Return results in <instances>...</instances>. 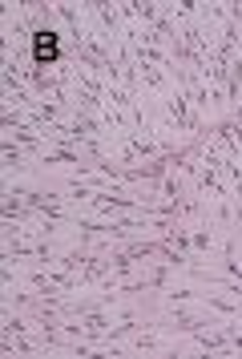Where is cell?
Masks as SVG:
<instances>
[{"mask_svg":"<svg viewBox=\"0 0 242 359\" xmlns=\"http://www.w3.org/2000/svg\"><path fill=\"white\" fill-rule=\"evenodd\" d=\"M37 57H53V49H57V41H53V37H41V41H37Z\"/></svg>","mask_w":242,"mask_h":359,"instance_id":"obj_1","label":"cell"}]
</instances>
